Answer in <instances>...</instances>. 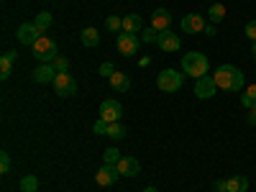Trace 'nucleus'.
<instances>
[{
  "label": "nucleus",
  "instance_id": "7c9ffc66",
  "mask_svg": "<svg viewBox=\"0 0 256 192\" xmlns=\"http://www.w3.org/2000/svg\"><path fill=\"white\" fill-rule=\"evenodd\" d=\"M0 172H3V174L10 172V156H8V152H0Z\"/></svg>",
  "mask_w": 256,
  "mask_h": 192
},
{
  "label": "nucleus",
  "instance_id": "473e14b6",
  "mask_svg": "<svg viewBox=\"0 0 256 192\" xmlns=\"http://www.w3.org/2000/svg\"><path fill=\"white\" fill-rule=\"evenodd\" d=\"M246 36L251 41H256V20H248V24H246Z\"/></svg>",
  "mask_w": 256,
  "mask_h": 192
},
{
  "label": "nucleus",
  "instance_id": "c756f323",
  "mask_svg": "<svg viewBox=\"0 0 256 192\" xmlns=\"http://www.w3.org/2000/svg\"><path fill=\"white\" fill-rule=\"evenodd\" d=\"M108 126H110L108 120H102V118H98V120H95V126H92V131H95L98 136H108Z\"/></svg>",
  "mask_w": 256,
  "mask_h": 192
},
{
  "label": "nucleus",
  "instance_id": "393cba45",
  "mask_svg": "<svg viewBox=\"0 0 256 192\" xmlns=\"http://www.w3.org/2000/svg\"><path fill=\"white\" fill-rule=\"evenodd\" d=\"M123 156H120V152H118V148L113 146V148H105V154H102V162L105 164H118Z\"/></svg>",
  "mask_w": 256,
  "mask_h": 192
},
{
  "label": "nucleus",
  "instance_id": "6e6552de",
  "mask_svg": "<svg viewBox=\"0 0 256 192\" xmlns=\"http://www.w3.org/2000/svg\"><path fill=\"white\" fill-rule=\"evenodd\" d=\"M216 92H218V84H216V80L212 77H200L198 82H195V98H200V100H210V98H216Z\"/></svg>",
  "mask_w": 256,
  "mask_h": 192
},
{
  "label": "nucleus",
  "instance_id": "bb28decb",
  "mask_svg": "<svg viewBox=\"0 0 256 192\" xmlns=\"http://www.w3.org/2000/svg\"><path fill=\"white\" fill-rule=\"evenodd\" d=\"M141 41H146V44H156V41H159V31L152 28V26L144 28V31H141Z\"/></svg>",
  "mask_w": 256,
  "mask_h": 192
},
{
  "label": "nucleus",
  "instance_id": "cd10ccee",
  "mask_svg": "<svg viewBox=\"0 0 256 192\" xmlns=\"http://www.w3.org/2000/svg\"><path fill=\"white\" fill-rule=\"evenodd\" d=\"M123 136H126V128H123L120 123H110V126H108V138H118V141H120Z\"/></svg>",
  "mask_w": 256,
  "mask_h": 192
},
{
  "label": "nucleus",
  "instance_id": "e433bc0d",
  "mask_svg": "<svg viewBox=\"0 0 256 192\" xmlns=\"http://www.w3.org/2000/svg\"><path fill=\"white\" fill-rule=\"evenodd\" d=\"M144 192H159V190H156V187H146Z\"/></svg>",
  "mask_w": 256,
  "mask_h": 192
},
{
  "label": "nucleus",
  "instance_id": "9d476101",
  "mask_svg": "<svg viewBox=\"0 0 256 192\" xmlns=\"http://www.w3.org/2000/svg\"><path fill=\"white\" fill-rule=\"evenodd\" d=\"M120 113H123V108H120L118 100H102V102H100V118H102V120L118 123Z\"/></svg>",
  "mask_w": 256,
  "mask_h": 192
},
{
  "label": "nucleus",
  "instance_id": "9b49d317",
  "mask_svg": "<svg viewBox=\"0 0 256 192\" xmlns=\"http://www.w3.org/2000/svg\"><path fill=\"white\" fill-rule=\"evenodd\" d=\"M156 44H159V49H162V52H180L182 38H180V34H174V31H162Z\"/></svg>",
  "mask_w": 256,
  "mask_h": 192
},
{
  "label": "nucleus",
  "instance_id": "f03ea898",
  "mask_svg": "<svg viewBox=\"0 0 256 192\" xmlns=\"http://www.w3.org/2000/svg\"><path fill=\"white\" fill-rule=\"evenodd\" d=\"M208 70H210V62H208V56L202 52H190V54L182 56V72L184 74L200 80V77L208 74Z\"/></svg>",
  "mask_w": 256,
  "mask_h": 192
},
{
  "label": "nucleus",
  "instance_id": "423d86ee",
  "mask_svg": "<svg viewBox=\"0 0 256 192\" xmlns=\"http://www.w3.org/2000/svg\"><path fill=\"white\" fill-rule=\"evenodd\" d=\"M205 18L200 16V13H187L182 20H180V28H182V34H202L205 31Z\"/></svg>",
  "mask_w": 256,
  "mask_h": 192
},
{
  "label": "nucleus",
  "instance_id": "aec40b11",
  "mask_svg": "<svg viewBox=\"0 0 256 192\" xmlns=\"http://www.w3.org/2000/svg\"><path fill=\"white\" fill-rule=\"evenodd\" d=\"M80 38H82V44L84 46H98L100 44V34H98V28H84L82 34H80Z\"/></svg>",
  "mask_w": 256,
  "mask_h": 192
},
{
  "label": "nucleus",
  "instance_id": "f3484780",
  "mask_svg": "<svg viewBox=\"0 0 256 192\" xmlns=\"http://www.w3.org/2000/svg\"><path fill=\"white\" fill-rule=\"evenodd\" d=\"M16 52H6L3 59H0V80H8L10 77V70H13V62H16Z\"/></svg>",
  "mask_w": 256,
  "mask_h": 192
},
{
  "label": "nucleus",
  "instance_id": "dca6fc26",
  "mask_svg": "<svg viewBox=\"0 0 256 192\" xmlns=\"http://www.w3.org/2000/svg\"><path fill=\"white\" fill-rule=\"evenodd\" d=\"M123 31L126 34H134V36H141V16L138 13H131V16H126L123 18Z\"/></svg>",
  "mask_w": 256,
  "mask_h": 192
},
{
  "label": "nucleus",
  "instance_id": "4be33fe9",
  "mask_svg": "<svg viewBox=\"0 0 256 192\" xmlns=\"http://www.w3.org/2000/svg\"><path fill=\"white\" fill-rule=\"evenodd\" d=\"M226 184H228V192H246L248 190L246 177H230V180H226Z\"/></svg>",
  "mask_w": 256,
  "mask_h": 192
},
{
  "label": "nucleus",
  "instance_id": "4468645a",
  "mask_svg": "<svg viewBox=\"0 0 256 192\" xmlns=\"http://www.w3.org/2000/svg\"><path fill=\"white\" fill-rule=\"evenodd\" d=\"M118 172H120V177H136V174L141 172V164H138V159H134V156H123V159L118 162Z\"/></svg>",
  "mask_w": 256,
  "mask_h": 192
},
{
  "label": "nucleus",
  "instance_id": "412c9836",
  "mask_svg": "<svg viewBox=\"0 0 256 192\" xmlns=\"http://www.w3.org/2000/svg\"><path fill=\"white\" fill-rule=\"evenodd\" d=\"M208 18H210V24H220V20L226 18V6L223 3H212L210 10H208Z\"/></svg>",
  "mask_w": 256,
  "mask_h": 192
},
{
  "label": "nucleus",
  "instance_id": "a211bd4d",
  "mask_svg": "<svg viewBox=\"0 0 256 192\" xmlns=\"http://www.w3.org/2000/svg\"><path fill=\"white\" fill-rule=\"evenodd\" d=\"M110 88L118 90V92H126V90H131V80H128V74H123V72H113Z\"/></svg>",
  "mask_w": 256,
  "mask_h": 192
},
{
  "label": "nucleus",
  "instance_id": "7ed1b4c3",
  "mask_svg": "<svg viewBox=\"0 0 256 192\" xmlns=\"http://www.w3.org/2000/svg\"><path fill=\"white\" fill-rule=\"evenodd\" d=\"M31 49H34V56H36L41 64H52V62L59 56V52H56V41H54L52 36H38V38H36V44H34Z\"/></svg>",
  "mask_w": 256,
  "mask_h": 192
},
{
  "label": "nucleus",
  "instance_id": "6ab92c4d",
  "mask_svg": "<svg viewBox=\"0 0 256 192\" xmlns=\"http://www.w3.org/2000/svg\"><path fill=\"white\" fill-rule=\"evenodd\" d=\"M34 26H36V31L44 36L49 28H52V13L49 10H41L38 16H36V20H34Z\"/></svg>",
  "mask_w": 256,
  "mask_h": 192
},
{
  "label": "nucleus",
  "instance_id": "a878e982",
  "mask_svg": "<svg viewBox=\"0 0 256 192\" xmlns=\"http://www.w3.org/2000/svg\"><path fill=\"white\" fill-rule=\"evenodd\" d=\"M105 28H108V31H123V18L108 16V18H105Z\"/></svg>",
  "mask_w": 256,
  "mask_h": 192
},
{
  "label": "nucleus",
  "instance_id": "20e7f679",
  "mask_svg": "<svg viewBox=\"0 0 256 192\" xmlns=\"http://www.w3.org/2000/svg\"><path fill=\"white\" fill-rule=\"evenodd\" d=\"M156 84H159L162 92H177L184 84V77L177 70H162L159 77H156Z\"/></svg>",
  "mask_w": 256,
  "mask_h": 192
},
{
  "label": "nucleus",
  "instance_id": "ddd939ff",
  "mask_svg": "<svg viewBox=\"0 0 256 192\" xmlns=\"http://www.w3.org/2000/svg\"><path fill=\"white\" fill-rule=\"evenodd\" d=\"M169 24H172V13H169L166 8H156L152 13V28H156L159 34L162 31H169Z\"/></svg>",
  "mask_w": 256,
  "mask_h": 192
},
{
  "label": "nucleus",
  "instance_id": "0eeeda50",
  "mask_svg": "<svg viewBox=\"0 0 256 192\" xmlns=\"http://www.w3.org/2000/svg\"><path fill=\"white\" fill-rule=\"evenodd\" d=\"M118 177H120L118 164H102V166L98 169V174H95V182H98L100 187H110V184L118 182Z\"/></svg>",
  "mask_w": 256,
  "mask_h": 192
},
{
  "label": "nucleus",
  "instance_id": "f8f14e48",
  "mask_svg": "<svg viewBox=\"0 0 256 192\" xmlns=\"http://www.w3.org/2000/svg\"><path fill=\"white\" fill-rule=\"evenodd\" d=\"M16 36H18L20 44L34 46V44H36V38H38L41 34L36 31V26H34V24H20V26H18V31H16Z\"/></svg>",
  "mask_w": 256,
  "mask_h": 192
},
{
  "label": "nucleus",
  "instance_id": "f257e3e1",
  "mask_svg": "<svg viewBox=\"0 0 256 192\" xmlns=\"http://www.w3.org/2000/svg\"><path fill=\"white\" fill-rule=\"evenodd\" d=\"M216 80L218 90H226V92H241V88H246V77L238 67H233V64H223V67L216 70L212 74Z\"/></svg>",
  "mask_w": 256,
  "mask_h": 192
},
{
  "label": "nucleus",
  "instance_id": "b1692460",
  "mask_svg": "<svg viewBox=\"0 0 256 192\" xmlns=\"http://www.w3.org/2000/svg\"><path fill=\"white\" fill-rule=\"evenodd\" d=\"M36 190H38V180H36L34 174H28V177L20 180V192H36Z\"/></svg>",
  "mask_w": 256,
  "mask_h": 192
},
{
  "label": "nucleus",
  "instance_id": "c9c22d12",
  "mask_svg": "<svg viewBox=\"0 0 256 192\" xmlns=\"http://www.w3.org/2000/svg\"><path fill=\"white\" fill-rule=\"evenodd\" d=\"M205 34H208V36L216 34V24H208V26H205Z\"/></svg>",
  "mask_w": 256,
  "mask_h": 192
},
{
  "label": "nucleus",
  "instance_id": "2eb2a0df",
  "mask_svg": "<svg viewBox=\"0 0 256 192\" xmlns=\"http://www.w3.org/2000/svg\"><path fill=\"white\" fill-rule=\"evenodd\" d=\"M56 77V70H54V64H38V67L34 70V80L38 84H46V82H54Z\"/></svg>",
  "mask_w": 256,
  "mask_h": 192
},
{
  "label": "nucleus",
  "instance_id": "f704fd0d",
  "mask_svg": "<svg viewBox=\"0 0 256 192\" xmlns=\"http://www.w3.org/2000/svg\"><path fill=\"white\" fill-rule=\"evenodd\" d=\"M248 123H251V126H256V105L248 110Z\"/></svg>",
  "mask_w": 256,
  "mask_h": 192
},
{
  "label": "nucleus",
  "instance_id": "5701e85b",
  "mask_svg": "<svg viewBox=\"0 0 256 192\" xmlns=\"http://www.w3.org/2000/svg\"><path fill=\"white\" fill-rule=\"evenodd\" d=\"M241 105H244V108H254V105H256V84H248V88L244 90V95H241Z\"/></svg>",
  "mask_w": 256,
  "mask_h": 192
},
{
  "label": "nucleus",
  "instance_id": "39448f33",
  "mask_svg": "<svg viewBox=\"0 0 256 192\" xmlns=\"http://www.w3.org/2000/svg\"><path fill=\"white\" fill-rule=\"evenodd\" d=\"M52 84H54V92H56L59 98H72V95H77V82H74V77H70V72L56 74Z\"/></svg>",
  "mask_w": 256,
  "mask_h": 192
},
{
  "label": "nucleus",
  "instance_id": "72a5a7b5",
  "mask_svg": "<svg viewBox=\"0 0 256 192\" xmlns=\"http://www.w3.org/2000/svg\"><path fill=\"white\" fill-rule=\"evenodd\" d=\"M212 190H216V192H228V184H226V180H218L216 184H212Z\"/></svg>",
  "mask_w": 256,
  "mask_h": 192
},
{
  "label": "nucleus",
  "instance_id": "2f4dec72",
  "mask_svg": "<svg viewBox=\"0 0 256 192\" xmlns=\"http://www.w3.org/2000/svg\"><path fill=\"white\" fill-rule=\"evenodd\" d=\"M98 72H100L102 77H113V72H116V70H113V64H110V62H102Z\"/></svg>",
  "mask_w": 256,
  "mask_h": 192
},
{
  "label": "nucleus",
  "instance_id": "1a4fd4ad",
  "mask_svg": "<svg viewBox=\"0 0 256 192\" xmlns=\"http://www.w3.org/2000/svg\"><path fill=\"white\" fill-rule=\"evenodd\" d=\"M116 44H118V52H120V54H126V56L138 54V36H134V34L120 31V36L116 38Z\"/></svg>",
  "mask_w": 256,
  "mask_h": 192
},
{
  "label": "nucleus",
  "instance_id": "c85d7f7f",
  "mask_svg": "<svg viewBox=\"0 0 256 192\" xmlns=\"http://www.w3.org/2000/svg\"><path fill=\"white\" fill-rule=\"evenodd\" d=\"M52 64H54L56 74H62V72H70V59H67V56H56Z\"/></svg>",
  "mask_w": 256,
  "mask_h": 192
},
{
  "label": "nucleus",
  "instance_id": "4c0bfd02",
  "mask_svg": "<svg viewBox=\"0 0 256 192\" xmlns=\"http://www.w3.org/2000/svg\"><path fill=\"white\" fill-rule=\"evenodd\" d=\"M251 52H254V59H256V41H254V46H251Z\"/></svg>",
  "mask_w": 256,
  "mask_h": 192
}]
</instances>
